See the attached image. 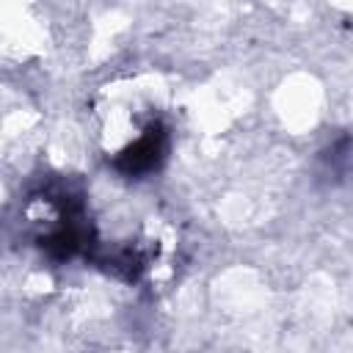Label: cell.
I'll return each instance as SVG.
<instances>
[{
  "label": "cell",
  "mask_w": 353,
  "mask_h": 353,
  "mask_svg": "<svg viewBox=\"0 0 353 353\" xmlns=\"http://www.w3.org/2000/svg\"><path fill=\"white\" fill-rule=\"evenodd\" d=\"M168 152V132L160 121H149L113 160V168L121 176L130 179H141L152 171L160 168V163L165 160Z\"/></svg>",
  "instance_id": "obj_1"
}]
</instances>
